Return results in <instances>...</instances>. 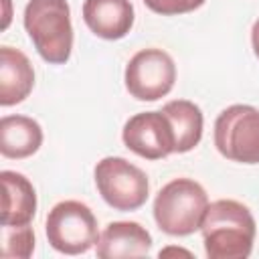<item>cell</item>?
I'll list each match as a JSON object with an SVG mask.
<instances>
[{
	"label": "cell",
	"instance_id": "cell-1",
	"mask_svg": "<svg viewBox=\"0 0 259 259\" xmlns=\"http://www.w3.org/2000/svg\"><path fill=\"white\" fill-rule=\"evenodd\" d=\"M204 251L210 259H245L255 241V219L251 210L231 198L214 200L206 206L202 225Z\"/></svg>",
	"mask_w": 259,
	"mask_h": 259
},
{
	"label": "cell",
	"instance_id": "cell-2",
	"mask_svg": "<svg viewBox=\"0 0 259 259\" xmlns=\"http://www.w3.org/2000/svg\"><path fill=\"white\" fill-rule=\"evenodd\" d=\"M22 20L34 49L47 63L63 65L69 61L73 24L67 0H28Z\"/></svg>",
	"mask_w": 259,
	"mask_h": 259
},
{
	"label": "cell",
	"instance_id": "cell-3",
	"mask_svg": "<svg viewBox=\"0 0 259 259\" xmlns=\"http://www.w3.org/2000/svg\"><path fill=\"white\" fill-rule=\"evenodd\" d=\"M208 196L192 178H176L160 188L154 200V219L166 235L184 237L200 229Z\"/></svg>",
	"mask_w": 259,
	"mask_h": 259
},
{
	"label": "cell",
	"instance_id": "cell-4",
	"mask_svg": "<svg viewBox=\"0 0 259 259\" xmlns=\"http://www.w3.org/2000/svg\"><path fill=\"white\" fill-rule=\"evenodd\" d=\"M47 239L51 247L65 255L87 253L99 241L93 210L79 200H63L47 214Z\"/></svg>",
	"mask_w": 259,
	"mask_h": 259
},
{
	"label": "cell",
	"instance_id": "cell-5",
	"mask_svg": "<svg viewBox=\"0 0 259 259\" xmlns=\"http://www.w3.org/2000/svg\"><path fill=\"white\" fill-rule=\"evenodd\" d=\"M214 146L227 160L259 164V109L253 105H231L214 121Z\"/></svg>",
	"mask_w": 259,
	"mask_h": 259
},
{
	"label": "cell",
	"instance_id": "cell-6",
	"mask_svg": "<svg viewBox=\"0 0 259 259\" xmlns=\"http://www.w3.org/2000/svg\"><path fill=\"white\" fill-rule=\"evenodd\" d=\"M95 184L101 198L115 210H136L148 200L150 184L144 170L119 156H107L95 166Z\"/></svg>",
	"mask_w": 259,
	"mask_h": 259
},
{
	"label": "cell",
	"instance_id": "cell-7",
	"mask_svg": "<svg viewBox=\"0 0 259 259\" xmlns=\"http://www.w3.org/2000/svg\"><path fill=\"white\" fill-rule=\"evenodd\" d=\"M174 81L176 65L162 49H142L125 67V89L138 101H158L170 93Z\"/></svg>",
	"mask_w": 259,
	"mask_h": 259
},
{
	"label": "cell",
	"instance_id": "cell-8",
	"mask_svg": "<svg viewBox=\"0 0 259 259\" xmlns=\"http://www.w3.org/2000/svg\"><path fill=\"white\" fill-rule=\"evenodd\" d=\"M121 138L127 150L146 160H160L174 154V132L162 109L132 115L123 125Z\"/></svg>",
	"mask_w": 259,
	"mask_h": 259
},
{
	"label": "cell",
	"instance_id": "cell-9",
	"mask_svg": "<svg viewBox=\"0 0 259 259\" xmlns=\"http://www.w3.org/2000/svg\"><path fill=\"white\" fill-rule=\"evenodd\" d=\"M83 20L99 38L117 40L134 26V6L130 0H85Z\"/></svg>",
	"mask_w": 259,
	"mask_h": 259
},
{
	"label": "cell",
	"instance_id": "cell-10",
	"mask_svg": "<svg viewBox=\"0 0 259 259\" xmlns=\"http://www.w3.org/2000/svg\"><path fill=\"white\" fill-rule=\"evenodd\" d=\"M152 249V235L134 221H115L105 227L97 241L99 259L144 257Z\"/></svg>",
	"mask_w": 259,
	"mask_h": 259
},
{
	"label": "cell",
	"instance_id": "cell-11",
	"mask_svg": "<svg viewBox=\"0 0 259 259\" xmlns=\"http://www.w3.org/2000/svg\"><path fill=\"white\" fill-rule=\"evenodd\" d=\"M34 85V69L28 57L12 47L0 49V105H16L24 101Z\"/></svg>",
	"mask_w": 259,
	"mask_h": 259
},
{
	"label": "cell",
	"instance_id": "cell-12",
	"mask_svg": "<svg viewBox=\"0 0 259 259\" xmlns=\"http://www.w3.org/2000/svg\"><path fill=\"white\" fill-rule=\"evenodd\" d=\"M2 225H30L36 212V192L26 176L2 170Z\"/></svg>",
	"mask_w": 259,
	"mask_h": 259
},
{
	"label": "cell",
	"instance_id": "cell-13",
	"mask_svg": "<svg viewBox=\"0 0 259 259\" xmlns=\"http://www.w3.org/2000/svg\"><path fill=\"white\" fill-rule=\"evenodd\" d=\"M42 144L38 121L26 115H4L0 119V152L4 158H28Z\"/></svg>",
	"mask_w": 259,
	"mask_h": 259
},
{
	"label": "cell",
	"instance_id": "cell-14",
	"mask_svg": "<svg viewBox=\"0 0 259 259\" xmlns=\"http://www.w3.org/2000/svg\"><path fill=\"white\" fill-rule=\"evenodd\" d=\"M174 132V152L184 154L198 146L202 138V111L188 99H174L162 107Z\"/></svg>",
	"mask_w": 259,
	"mask_h": 259
},
{
	"label": "cell",
	"instance_id": "cell-15",
	"mask_svg": "<svg viewBox=\"0 0 259 259\" xmlns=\"http://www.w3.org/2000/svg\"><path fill=\"white\" fill-rule=\"evenodd\" d=\"M34 251V233L28 225H2V257L26 259Z\"/></svg>",
	"mask_w": 259,
	"mask_h": 259
},
{
	"label": "cell",
	"instance_id": "cell-16",
	"mask_svg": "<svg viewBox=\"0 0 259 259\" xmlns=\"http://www.w3.org/2000/svg\"><path fill=\"white\" fill-rule=\"evenodd\" d=\"M144 4L162 16H174V14H184L200 8L204 0H144Z\"/></svg>",
	"mask_w": 259,
	"mask_h": 259
},
{
	"label": "cell",
	"instance_id": "cell-17",
	"mask_svg": "<svg viewBox=\"0 0 259 259\" xmlns=\"http://www.w3.org/2000/svg\"><path fill=\"white\" fill-rule=\"evenodd\" d=\"M251 42H253L255 57L259 59V18L255 20V24H253V28H251Z\"/></svg>",
	"mask_w": 259,
	"mask_h": 259
}]
</instances>
